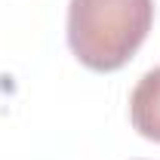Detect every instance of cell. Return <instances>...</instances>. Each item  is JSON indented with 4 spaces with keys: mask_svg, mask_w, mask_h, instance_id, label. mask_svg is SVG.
Wrapping results in <instances>:
<instances>
[{
    "mask_svg": "<svg viewBox=\"0 0 160 160\" xmlns=\"http://www.w3.org/2000/svg\"><path fill=\"white\" fill-rule=\"evenodd\" d=\"M154 22V0H71L68 46L89 71H120Z\"/></svg>",
    "mask_w": 160,
    "mask_h": 160,
    "instance_id": "cell-1",
    "label": "cell"
},
{
    "mask_svg": "<svg viewBox=\"0 0 160 160\" xmlns=\"http://www.w3.org/2000/svg\"><path fill=\"white\" fill-rule=\"evenodd\" d=\"M129 120L136 132L160 142V68L148 71L129 96Z\"/></svg>",
    "mask_w": 160,
    "mask_h": 160,
    "instance_id": "cell-2",
    "label": "cell"
}]
</instances>
